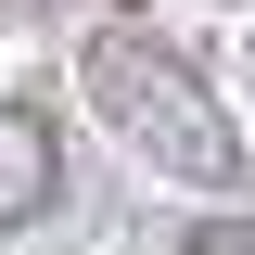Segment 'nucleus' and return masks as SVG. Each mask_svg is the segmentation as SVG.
Masks as SVG:
<instances>
[{
	"instance_id": "1",
	"label": "nucleus",
	"mask_w": 255,
	"mask_h": 255,
	"mask_svg": "<svg viewBox=\"0 0 255 255\" xmlns=\"http://www.w3.org/2000/svg\"><path fill=\"white\" fill-rule=\"evenodd\" d=\"M77 90H90V115L115 128L140 166H166V179H191V191L243 179V128H230L217 90L191 77V51H166L153 26H102L90 51H77Z\"/></svg>"
},
{
	"instance_id": "2",
	"label": "nucleus",
	"mask_w": 255,
	"mask_h": 255,
	"mask_svg": "<svg viewBox=\"0 0 255 255\" xmlns=\"http://www.w3.org/2000/svg\"><path fill=\"white\" fill-rule=\"evenodd\" d=\"M51 191H64V140L38 102H0V230H38L51 217Z\"/></svg>"
},
{
	"instance_id": "3",
	"label": "nucleus",
	"mask_w": 255,
	"mask_h": 255,
	"mask_svg": "<svg viewBox=\"0 0 255 255\" xmlns=\"http://www.w3.org/2000/svg\"><path fill=\"white\" fill-rule=\"evenodd\" d=\"M191 255H255V230H230V217H191Z\"/></svg>"
},
{
	"instance_id": "4",
	"label": "nucleus",
	"mask_w": 255,
	"mask_h": 255,
	"mask_svg": "<svg viewBox=\"0 0 255 255\" xmlns=\"http://www.w3.org/2000/svg\"><path fill=\"white\" fill-rule=\"evenodd\" d=\"M13 13H51V0H13Z\"/></svg>"
}]
</instances>
